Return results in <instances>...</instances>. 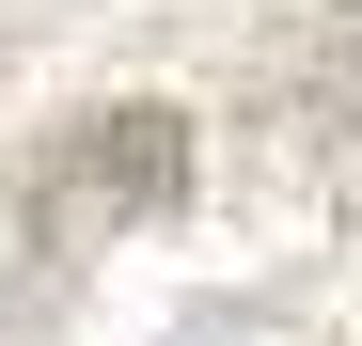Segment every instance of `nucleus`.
Segmentation results:
<instances>
[{
	"instance_id": "1",
	"label": "nucleus",
	"mask_w": 362,
	"mask_h": 346,
	"mask_svg": "<svg viewBox=\"0 0 362 346\" xmlns=\"http://www.w3.org/2000/svg\"><path fill=\"white\" fill-rule=\"evenodd\" d=\"M173 205H189V110H158V95L95 110V126L32 173V237H47V252L142 237V220H173Z\"/></svg>"
}]
</instances>
